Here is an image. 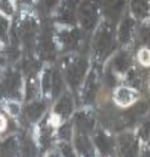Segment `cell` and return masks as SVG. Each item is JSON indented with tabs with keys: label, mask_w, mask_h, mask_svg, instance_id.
<instances>
[{
	"label": "cell",
	"mask_w": 150,
	"mask_h": 157,
	"mask_svg": "<svg viewBox=\"0 0 150 157\" xmlns=\"http://www.w3.org/2000/svg\"><path fill=\"white\" fill-rule=\"evenodd\" d=\"M112 48H113V31H112V27L109 23H106L100 27V29L95 36V39H94L95 55L100 60H102L109 55Z\"/></svg>",
	"instance_id": "6da1fadb"
},
{
	"label": "cell",
	"mask_w": 150,
	"mask_h": 157,
	"mask_svg": "<svg viewBox=\"0 0 150 157\" xmlns=\"http://www.w3.org/2000/svg\"><path fill=\"white\" fill-rule=\"evenodd\" d=\"M99 2L95 0H85L78 9V18L84 29L90 31L96 25Z\"/></svg>",
	"instance_id": "7a4b0ae2"
},
{
	"label": "cell",
	"mask_w": 150,
	"mask_h": 157,
	"mask_svg": "<svg viewBox=\"0 0 150 157\" xmlns=\"http://www.w3.org/2000/svg\"><path fill=\"white\" fill-rule=\"evenodd\" d=\"M87 69H88V63L84 58H77L67 65V70H66L67 80L73 88H76L80 83L82 78L87 72Z\"/></svg>",
	"instance_id": "3957f363"
},
{
	"label": "cell",
	"mask_w": 150,
	"mask_h": 157,
	"mask_svg": "<svg viewBox=\"0 0 150 157\" xmlns=\"http://www.w3.org/2000/svg\"><path fill=\"white\" fill-rule=\"evenodd\" d=\"M2 91L5 94H9L11 97H17L20 94V87H21V77L17 72H9L6 78L4 80Z\"/></svg>",
	"instance_id": "277c9868"
},
{
	"label": "cell",
	"mask_w": 150,
	"mask_h": 157,
	"mask_svg": "<svg viewBox=\"0 0 150 157\" xmlns=\"http://www.w3.org/2000/svg\"><path fill=\"white\" fill-rule=\"evenodd\" d=\"M74 123L77 125L78 132H80V134H88V132H90L94 129L95 120H94V118H93V115L90 113L80 112V113L76 114Z\"/></svg>",
	"instance_id": "5b68a950"
},
{
	"label": "cell",
	"mask_w": 150,
	"mask_h": 157,
	"mask_svg": "<svg viewBox=\"0 0 150 157\" xmlns=\"http://www.w3.org/2000/svg\"><path fill=\"white\" fill-rule=\"evenodd\" d=\"M59 39L62 44V47L67 50L73 49L78 45V42L80 39V33L78 29H70V31H62L59 33Z\"/></svg>",
	"instance_id": "8992f818"
},
{
	"label": "cell",
	"mask_w": 150,
	"mask_h": 157,
	"mask_svg": "<svg viewBox=\"0 0 150 157\" xmlns=\"http://www.w3.org/2000/svg\"><path fill=\"white\" fill-rule=\"evenodd\" d=\"M121 152L124 156H133L137 153L138 150V142L135 137L132 134H122L118 139Z\"/></svg>",
	"instance_id": "52a82bcc"
},
{
	"label": "cell",
	"mask_w": 150,
	"mask_h": 157,
	"mask_svg": "<svg viewBox=\"0 0 150 157\" xmlns=\"http://www.w3.org/2000/svg\"><path fill=\"white\" fill-rule=\"evenodd\" d=\"M35 31H37V23L33 18H26V21H23L20 26V29H18V33L22 38L23 42L28 43V42H32L34 39V36H35Z\"/></svg>",
	"instance_id": "ba28073f"
},
{
	"label": "cell",
	"mask_w": 150,
	"mask_h": 157,
	"mask_svg": "<svg viewBox=\"0 0 150 157\" xmlns=\"http://www.w3.org/2000/svg\"><path fill=\"white\" fill-rule=\"evenodd\" d=\"M94 141H95V145H96V147L99 148V151L101 153L109 155V153L112 152V150H113V141L104 131L99 130L95 134V136H94Z\"/></svg>",
	"instance_id": "9c48e42d"
},
{
	"label": "cell",
	"mask_w": 150,
	"mask_h": 157,
	"mask_svg": "<svg viewBox=\"0 0 150 157\" xmlns=\"http://www.w3.org/2000/svg\"><path fill=\"white\" fill-rule=\"evenodd\" d=\"M73 110V101L70 93H65L55 105V113L62 118H67Z\"/></svg>",
	"instance_id": "30bf717a"
},
{
	"label": "cell",
	"mask_w": 150,
	"mask_h": 157,
	"mask_svg": "<svg viewBox=\"0 0 150 157\" xmlns=\"http://www.w3.org/2000/svg\"><path fill=\"white\" fill-rule=\"evenodd\" d=\"M123 7H124V0H104L105 12L112 20H116L120 16Z\"/></svg>",
	"instance_id": "8fae6325"
},
{
	"label": "cell",
	"mask_w": 150,
	"mask_h": 157,
	"mask_svg": "<svg viewBox=\"0 0 150 157\" xmlns=\"http://www.w3.org/2000/svg\"><path fill=\"white\" fill-rule=\"evenodd\" d=\"M133 26H134V21L130 17H126L121 22L120 29H118V39L121 43L129 42L132 37V32H133Z\"/></svg>",
	"instance_id": "7c38bea8"
},
{
	"label": "cell",
	"mask_w": 150,
	"mask_h": 157,
	"mask_svg": "<svg viewBox=\"0 0 150 157\" xmlns=\"http://www.w3.org/2000/svg\"><path fill=\"white\" fill-rule=\"evenodd\" d=\"M44 110H45V102L37 101V102H33L29 105H27V108H26V115H27V118L30 121H35V120H38L41 117V114L44 113Z\"/></svg>",
	"instance_id": "4fadbf2b"
},
{
	"label": "cell",
	"mask_w": 150,
	"mask_h": 157,
	"mask_svg": "<svg viewBox=\"0 0 150 157\" xmlns=\"http://www.w3.org/2000/svg\"><path fill=\"white\" fill-rule=\"evenodd\" d=\"M57 21L65 22V23H73L74 22V11H73V4L68 0L65 2L57 13Z\"/></svg>",
	"instance_id": "5bb4252c"
},
{
	"label": "cell",
	"mask_w": 150,
	"mask_h": 157,
	"mask_svg": "<svg viewBox=\"0 0 150 157\" xmlns=\"http://www.w3.org/2000/svg\"><path fill=\"white\" fill-rule=\"evenodd\" d=\"M96 78L98 77L95 75V71H93L88 77V81H87V85H85V102L87 103H91L95 98V93H96V90H98Z\"/></svg>",
	"instance_id": "9a60e30c"
},
{
	"label": "cell",
	"mask_w": 150,
	"mask_h": 157,
	"mask_svg": "<svg viewBox=\"0 0 150 157\" xmlns=\"http://www.w3.org/2000/svg\"><path fill=\"white\" fill-rule=\"evenodd\" d=\"M113 66L120 72H123V71L128 70V67L130 66V56H129V54L126 53V52L118 53L113 59Z\"/></svg>",
	"instance_id": "2e32d148"
},
{
	"label": "cell",
	"mask_w": 150,
	"mask_h": 157,
	"mask_svg": "<svg viewBox=\"0 0 150 157\" xmlns=\"http://www.w3.org/2000/svg\"><path fill=\"white\" fill-rule=\"evenodd\" d=\"M40 48H41V53L44 54V56L46 58H51L55 53V49H54V43H52V39L50 37V34L45 31L43 32L41 34V39H40Z\"/></svg>",
	"instance_id": "e0dca14e"
},
{
	"label": "cell",
	"mask_w": 150,
	"mask_h": 157,
	"mask_svg": "<svg viewBox=\"0 0 150 157\" xmlns=\"http://www.w3.org/2000/svg\"><path fill=\"white\" fill-rule=\"evenodd\" d=\"M132 10L139 18H144L149 15V4L146 0H132Z\"/></svg>",
	"instance_id": "ac0fdd59"
},
{
	"label": "cell",
	"mask_w": 150,
	"mask_h": 157,
	"mask_svg": "<svg viewBox=\"0 0 150 157\" xmlns=\"http://www.w3.org/2000/svg\"><path fill=\"white\" fill-rule=\"evenodd\" d=\"M76 146H77V150L82 155H91L93 153L91 145H90L88 137L85 136V134H80L79 132V135L76 139Z\"/></svg>",
	"instance_id": "d6986e66"
},
{
	"label": "cell",
	"mask_w": 150,
	"mask_h": 157,
	"mask_svg": "<svg viewBox=\"0 0 150 157\" xmlns=\"http://www.w3.org/2000/svg\"><path fill=\"white\" fill-rule=\"evenodd\" d=\"M52 96L56 97L61 90H62V77H61V74L59 71H54L52 72Z\"/></svg>",
	"instance_id": "ffe728a7"
},
{
	"label": "cell",
	"mask_w": 150,
	"mask_h": 157,
	"mask_svg": "<svg viewBox=\"0 0 150 157\" xmlns=\"http://www.w3.org/2000/svg\"><path fill=\"white\" fill-rule=\"evenodd\" d=\"M17 148V145H16V141L13 137L11 139H7L4 144H2V148H1V153L2 155H11L16 151Z\"/></svg>",
	"instance_id": "44dd1931"
},
{
	"label": "cell",
	"mask_w": 150,
	"mask_h": 157,
	"mask_svg": "<svg viewBox=\"0 0 150 157\" xmlns=\"http://www.w3.org/2000/svg\"><path fill=\"white\" fill-rule=\"evenodd\" d=\"M41 85H43V91L46 93L50 87L52 86V72L50 70H46L43 75V81H41Z\"/></svg>",
	"instance_id": "7402d4cb"
},
{
	"label": "cell",
	"mask_w": 150,
	"mask_h": 157,
	"mask_svg": "<svg viewBox=\"0 0 150 157\" xmlns=\"http://www.w3.org/2000/svg\"><path fill=\"white\" fill-rule=\"evenodd\" d=\"M116 98H117L122 104H126V103H128V102L130 101V98H132L130 91L127 90V88H121V90L117 92Z\"/></svg>",
	"instance_id": "603a6c76"
},
{
	"label": "cell",
	"mask_w": 150,
	"mask_h": 157,
	"mask_svg": "<svg viewBox=\"0 0 150 157\" xmlns=\"http://www.w3.org/2000/svg\"><path fill=\"white\" fill-rule=\"evenodd\" d=\"M139 37L144 44H150V25H144L140 28Z\"/></svg>",
	"instance_id": "cb8c5ba5"
},
{
	"label": "cell",
	"mask_w": 150,
	"mask_h": 157,
	"mask_svg": "<svg viewBox=\"0 0 150 157\" xmlns=\"http://www.w3.org/2000/svg\"><path fill=\"white\" fill-rule=\"evenodd\" d=\"M59 0H41L40 1V7L43 11L45 12H50L56 5H57Z\"/></svg>",
	"instance_id": "d4e9b609"
},
{
	"label": "cell",
	"mask_w": 150,
	"mask_h": 157,
	"mask_svg": "<svg viewBox=\"0 0 150 157\" xmlns=\"http://www.w3.org/2000/svg\"><path fill=\"white\" fill-rule=\"evenodd\" d=\"M59 135L63 140H70V137H71V124L67 123V124L62 125L59 130Z\"/></svg>",
	"instance_id": "484cf974"
},
{
	"label": "cell",
	"mask_w": 150,
	"mask_h": 157,
	"mask_svg": "<svg viewBox=\"0 0 150 157\" xmlns=\"http://www.w3.org/2000/svg\"><path fill=\"white\" fill-rule=\"evenodd\" d=\"M140 136L145 141H150V121H145L140 129Z\"/></svg>",
	"instance_id": "4316f807"
},
{
	"label": "cell",
	"mask_w": 150,
	"mask_h": 157,
	"mask_svg": "<svg viewBox=\"0 0 150 157\" xmlns=\"http://www.w3.org/2000/svg\"><path fill=\"white\" fill-rule=\"evenodd\" d=\"M35 92H37V90H35V85L30 81V82H28V90H27V98L28 99H32L33 98V96L35 94Z\"/></svg>",
	"instance_id": "83f0119b"
},
{
	"label": "cell",
	"mask_w": 150,
	"mask_h": 157,
	"mask_svg": "<svg viewBox=\"0 0 150 157\" xmlns=\"http://www.w3.org/2000/svg\"><path fill=\"white\" fill-rule=\"evenodd\" d=\"M106 82L110 85V86H113L115 83H116V80H115V76L111 74V71H109L107 72V75H106Z\"/></svg>",
	"instance_id": "f1b7e54d"
},
{
	"label": "cell",
	"mask_w": 150,
	"mask_h": 157,
	"mask_svg": "<svg viewBox=\"0 0 150 157\" xmlns=\"http://www.w3.org/2000/svg\"><path fill=\"white\" fill-rule=\"evenodd\" d=\"M62 150H63V153H65V155H73L72 150L70 148V146H68L67 144H63V145H62Z\"/></svg>",
	"instance_id": "f546056e"
},
{
	"label": "cell",
	"mask_w": 150,
	"mask_h": 157,
	"mask_svg": "<svg viewBox=\"0 0 150 157\" xmlns=\"http://www.w3.org/2000/svg\"><path fill=\"white\" fill-rule=\"evenodd\" d=\"M22 1H23V2H30L32 0H22Z\"/></svg>",
	"instance_id": "4dcf8cb0"
}]
</instances>
